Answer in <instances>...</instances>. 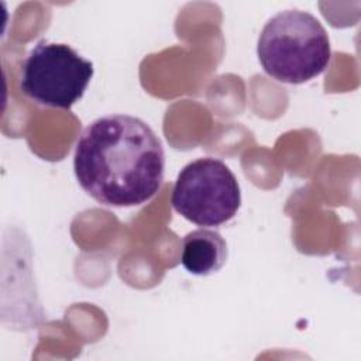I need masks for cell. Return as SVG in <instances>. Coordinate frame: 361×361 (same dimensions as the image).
<instances>
[{"label":"cell","mask_w":361,"mask_h":361,"mask_svg":"<svg viewBox=\"0 0 361 361\" xmlns=\"http://www.w3.org/2000/svg\"><path fill=\"white\" fill-rule=\"evenodd\" d=\"M73 169L80 188L100 204L141 206L162 186L165 151L144 120L107 114L79 135Z\"/></svg>","instance_id":"obj_1"},{"label":"cell","mask_w":361,"mask_h":361,"mask_svg":"<svg viewBox=\"0 0 361 361\" xmlns=\"http://www.w3.org/2000/svg\"><path fill=\"white\" fill-rule=\"evenodd\" d=\"M257 55L272 79L300 85L327 69L331 49L322 23L313 14L293 8L279 11L265 23Z\"/></svg>","instance_id":"obj_2"},{"label":"cell","mask_w":361,"mask_h":361,"mask_svg":"<svg viewBox=\"0 0 361 361\" xmlns=\"http://www.w3.org/2000/svg\"><path fill=\"white\" fill-rule=\"evenodd\" d=\"M93 73V63L72 47L41 39L21 65L20 89L39 106L68 110L82 99Z\"/></svg>","instance_id":"obj_3"},{"label":"cell","mask_w":361,"mask_h":361,"mask_svg":"<svg viewBox=\"0 0 361 361\" xmlns=\"http://www.w3.org/2000/svg\"><path fill=\"white\" fill-rule=\"evenodd\" d=\"M171 203L186 220L202 227H217L237 214L241 206L240 185L221 159L199 158L178 173Z\"/></svg>","instance_id":"obj_4"},{"label":"cell","mask_w":361,"mask_h":361,"mask_svg":"<svg viewBox=\"0 0 361 361\" xmlns=\"http://www.w3.org/2000/svg\"><path fill=\"white\" fill-rule=\"evenodd\" d=\"M227 257V243L219 231L202 227L188 233L182 240L180 262L189 274L212 275L223 268Z\"/></svg>","instance_id":"obj_5"}]
</instances>
